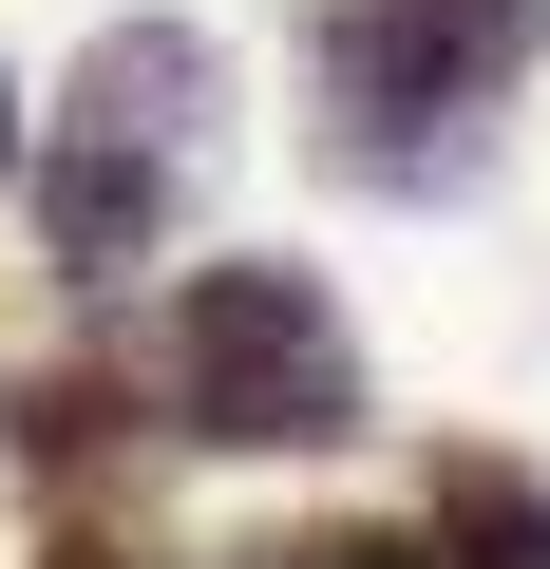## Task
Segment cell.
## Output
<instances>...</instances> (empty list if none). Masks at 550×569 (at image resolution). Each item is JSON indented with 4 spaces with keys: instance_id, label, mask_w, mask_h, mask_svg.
<instances>
[{
    "instance_id": "1",
    "label": "cell",
    "mask_w": 550,
    "mask_h": 569,
    "mask_svg": "<svg viewBox=\"0 0 550 569\" xmlns=\"http://www.w3.org/2000/svg\"><path fill=\"white\" fill-rule=\"evenodd\" d=\"M20 152H39V247H58V284H133V266L190 228L209 152H228V39H190V20L77 39L58 133H20Z\"/></svg>"
},
{
    "instance_id": "2",
    "label": "cell",
    "mask_w": 550,
    "mask_h": 569,
    "mask_svg": "<svg viewBox=\"0 0 550 569\" xmlns=\"http://www.w3.org/2000/svg\"><path fill=\"white\" fill-rule=\"evenodd\" d=\"M550 58V0H323V171L361 190H474L493 96Z\"/></svg>"
},
{
    "instance_id": "3",
    "label": "cell",
    "mask_w": 550,
    "mask_h": 569,
    "mask_svg": "<svg viewBox=\"0 0 550 569\" xmlns=\"http://www.w3.org/2000/svg\"><path fill=\"white\" fill-rule=\"evenodd\" d=\"M361 418H380L361 323L323 305L304 266L228 247V266L171 284V437H209V456H342Z\"/></svg>"
},
{
    "instance_id": "4",
    "label": "cell",
    "mask_w": 550,
    "mask_h": 569,
    "mask_svg": "<svg viewBox=\"0 0 550 569\" xmlns=\"http://www.w3.org/2000/svg\"><path fill=\"white\" fill-rule=\"evenodd\" d=\"M0 456H20V493H58V512L133 493V380H114V361H20V399H0Z\"/></svg>"
},
{
    "instance_id": "5",
    "label": "cell",
    "mask_w": 550,
    "mask_h": 569,
    "mask_svg": "<svg viewBox=\"0 0 550 569\" xmlns=\"http://www.w3.org/2000/svg\"><path fill=\"white\" fill-rule=\"evenodd\" d=\"M418 531H437V569H550V493H531L512 456H437Z\"/></svg>"
},
{
    "instance_id": "6",
    "label": "cell",
    "mask_w": 550,
    "mask_h": 569,
    "mask_svg": "<svg viewBox=\"0 0 550 569\" xmlns=\"http://www.w3.org/2000/svg\"><path fill=\"white\" fill-rule=\"evenodd\" d=\"M39 569H133V550H114V531H58V550H39Z\"/></svg>"
},
{
    "instance_id": "7",
    "label": "cell",
    "mask_w": 550,
    "mask_h": 569,
    "mask_svg": "<svg viewBox=\"0 0 550 569\" xmlns=\"http://www.w3.org/2000/svg\"><path fill=\"white\" fill-rule=\"evenodd\" d=\"M0 171H20V77H0Z\"/></svg>"
},
{
    "instance_id": "8",
    "label": "cell",
    "mask_w": 550,
    "mask_h": 569,
    "mask_svg": "<svg viewBox=\"0 0 550 569\" xmlns=\"http://www.w3.org/2000/svg\"><path fill=\"white\" fill-rule=\"evenodd\" d=\"M228 569H286V550H228Z\"/></svg>"
}]
</instances>
